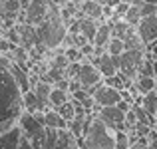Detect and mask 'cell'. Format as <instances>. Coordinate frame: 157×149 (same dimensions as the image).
<instances>
[{
	"mask_svg": "<svg viewBox=\"0 0 157 149\" xmlns=\"http://www.w3.org/2000/svg\"><path fill=\"white\" fill-rule=\"evenodd\" d=\"M22 111V90L16 84L10 68L0 62V133L14 127Z\"/></svg>",
	"mask_w": 157,
	"mask_h": 149,
	"instance_id": "cell-1",
	"label": "cell"
},
{
	"mask_svg": "<svg viewBox=\"0 0 157 149\" xmlns=\"http://www.w3.org/2000/svg\"><path fill=\"white\" fill-rule=\"evenodd\" d=\"M36 30H38L40 42L48 50H58L64 44V38H66V34H68V26H66L64 18H62V14H60V6H58V4L52 2L46 20L40 22L38 26H36Z\"/></svg>",
	"mask_w": 157,
	"mask_h": 149,
	"instance_id": "cell-2",
	"label": "cell"
},
{
	"mask_svg": "<svg viewBox=\"0 0 157 149\" xmlns=\"http://www.w3.org/2000/svg\"><path fill=\"white\" fill-rule=\"evenodd\" d=\"M82 147L84 149H115V131L111 127H107L98 113H94L92 119H90L88 129L84 131Z\"/></svg>",
	"mask_w": 157,
	"mask_h": 149,
	"instance_id": "cell-3",
	"label": "cell"
},
{
	"mask_svg": "<svg viewBox=\"0 0 157 149\" xmlns=\"http://www.w3.org/2000/svg\"><path fill=\"white\" fill-rule=\"evenodd\" d=\"M18 125L22 129L24 137L32 143L34 149H44L46 143V125L30 111H22V115L18 117Z\"/></svg>",
	"mask_w": 157,
	"mask_h": 149,
	"instance_id": "cell-4",
	"label": "cell"
},
{
	"mask_svg": "<svg viewBox=\"0 0 157 149\" xmlns=\"http://www.w3.org/2000/svg\"><path fill=\"white\" fill-rule=\"evenodd\" d=\"M143 58H145L143 48H139V50H125V52L119 56V70H117V74L121 78H127V80L135 82L137 80V70H139V66H141Z\"/></svg>",
	"mask_w": 157,
	"mask_h": 149,
	"instance_id": "cell-5",
	"label": "cell"
},
{
	"mask_svg": "<svg viewBox=\"0 0 157 149\" xmlns=\"http://www.w3.org/2000/svg\"><path fill=\"white\" fill-rule=\"evenodd\" d=\"M52 0H32L18 16V22H26L32 24V26H38L40 22H44L50 12Z\"/></svg>",
	"mask_w": 157,
	"mask_h": 149,
	"instance_id": "cell-6",
	"label": "cell"
},
{
	"mask_svg": "<svg viewBox=\"0 0 157 149\" xmlns=\"http://www.w3.org/2000/svg\"><path fill=\"white\" fill-rule=\"evenodd\" d=\"M98 115H100V117L104 119L105 125L111 127L113 131H117V129L127 131V125H125V113H123V111L119 109L117 105H105V107H101V109L98 111Z\"/></svg>",
	"mask_w": 157,
	"mask_h": 149,
	"instance_id": "cell-7",
	"label": "cell"
},
{
	"mask_svg": "<svg viewBox=\"0 0 157 149\" xmlns=\"http://www.w3.org/2000/svg\"><path fill=\"white\" fill-rule=\"evenodd\" d=\"M135 30H137L139 38H141V42L145 44V46L157 42V14L143 16V18L139 20V24L135 26Z\"/></svg>",
	"mask_w": 157,
	"mask_h": 149,
	"instance_id": "cell-8",
	"label": "cell"
},
{
	"mask_svg": "<svg viewBox=\"0 0 157 149\" xmlns=\"http://www.w3.org/2000/svg\"><path fill=\"white\" fill-rule=\"evenodd\" d=\"M94 66L101 72L104 78H109V76H115L119 70V56H109V54H101V56H90L88 58Z\"/></svg>",
	"mask_w": 157,
	"mask_h": 149,
	"instance_id": "cell-9",
	"label": "cell"
},
{
	"mask_svg": "<svg viewBox=\"0 0 157 149\" xmlns=\"http://www.w3.org/2000/svg\"><path fill=\"white\" fill-rule=\"evenodd\" d=\"M78 80H80L82 88H92V86L100 84L101 80H104V76H101V72L96 68V66L92 64V62L86 58L84 62H82V68H80V74H78Z\"/></svg>",
	"mask_w": 157,
	"mask_h": 149,
	"instance_id": "cell-10",
	"label": "cell"
},
{
	"mask_svg": "<svg viewBox=\"0 0 157 149\" xmlns=\"http://www.w3.org/2000/svg\"><path fill=\"white\" fill-rule=\"evenodd\" d=\"M20 141H22V129L18 123L10 127L8 131L0 133V149H18Z\"/></svg>",
	"mask_w": 157,
	"mask_h": 149,
	"instance_id": "cell-11",
	"label": "cell"
},
{
	"mask_svg": "<svg viewBox=\"0 0 157 149\" xmlns=\"http://www.w3.org/2000/svg\"><path fill=\"white\" fill-rule=\"evenodd\" d=\"M52 149H84V147L70 129H60L58 131V141Z\"/></svg>",
	"mask_w": 157,
	"mask_h": 149,
	"instance_id": "cell-12",
	"label": "cell"
},
{
	"mask_svg": "<svg viewBox=\"0 0 157 149\" xmlns=\"http://www.w3.org/2000/svg\"><path fill=\"white\" fill-rule=\"evenodd\" d=\"M80 10H82V14L88 16V18L105 22L104 20V4H101L100 0H86V2L80 6Z\"/></svg>",
	"mask_w": 157,
	"mask_h": 149,
	"instance_id": "cell-13",
	"label": "cell"
},
{
	"mask_svg": "<svg viewBox=\"0 0 157 149\" xmlns=\"http://www.w3.org/2000/svg\"><path fill=\"white\" fill-rule=\"evenodd\" d=\"M44 125L46 127H52V129H68V121L58 113V109H50L44 111Z\"/></svg>",
	"mask_w": 157,
	"mask_h": 149,
	"instance_id": "cell-14",
	"label": "cell"
},
{
	"mask_svg": "<svg viewBox=\"0 0 157 149\" xmlns=\"http://www.w3.org/2000/svg\"><path fill=\"white\" fill-rule=\"evenodd\" d=\"M109 38H111V20L100 22L98 32H96V38H94V46L96 48H105L107 42H109Z\"/></svg>",
	"mask_w": 157,
	"mask_h": 149,
	"instance_id": "cell-15",
	"label": "cell"
},
{
	"mask_svg": "<svg viewBox=\"0 0 157 149\" xmlns=\"http://www.w3.org/2000/svg\"><path fill=\"white\" fill-rule=\"evenodd\" d=\"M98 26H100V20H94V18H80V34H84L90 42L94 44V38H96V32H98Z\"/></svg>",
	"mask_w": 157,
	"mask_h": 149,
	"instance_id": "cell-16",
	"label": "cell"
},
{
	"mask_svg": "<svg viewBox=\"0 0 157 149\" xmlns=\"http://www.w3.org/2000/svg\"><path fill=\"white\" fill-rule=\"evenodd\" d=\"M123 46H125V50H139V48H145V44L141 42L137 30H135V26H131L129 32L123 36Z\"/></svg>",
	"mask_w": 157,
	"mask_h": 149,
	"instance_id": "cell-17",
	"label": "cell"
},
{
	"mask_svg": "<svg viewBox=\"0 0 157 149\" xmlns=\"http://www.w3.org/2000/svg\"><path fill=\"white\" fill-rule=\"evenodd\" d=\"M70 97H72V94L66 92V90H60L54 86L52 88V94H50V107H54V109H58L60 105H64L66 101H70Z\"/></svg>",
	"mask_w": 157,
	"mask_h": 149,
	"instance_id": "cell-18",
	"label": "cell"
},
{
	"mask_svg": "<svg viewBox=\"0 0 157 149\" xmlns=\"http://www.w3.org/2000/svg\"><path fill=\"white\" fill-rule=\"evenodd\" d=\"M139 103H141V107L149 115H155V111H157V90H151V92L143 94L141 99H139Z\"/></svg>",
	"mask_w": 157,
	"mask_h": 149,
	"instance_id": "cell-19",
	"label": "cell"
},
{
	"mask_svg": "<svg viewBox=\"0 0 157 149\" xmlns=\"http://www.w3.org/2000/svg\"><path fill=\"white\" fill-rule=\"evenodd\" d=\"M135 88H137V92L143 96V94H147V92H151V90L157 88V80L151 78V76H137V80H135Z\"/></svg>",
	"mask_w": 157,
	"mask_h": 149,
	"instance_id": "cell-20",
	"label": "cell"
},
{
	"mask_svg": "<svg viewBox=\"0 0 157 149\" xmlns=\"http://www.w3.org/2000/svg\"><path fill=\"white\" fill-rule=\"evenodd\" d=\"M22 101H24V111L34 113V111L40 109V101H38V97H36V94L32 92V90H28V92L22 94Z\"/></svg>",
	"mask_w": 157,
	"mask_h": 149,
	"instance_id": "cell-21",
	"label": "cell"
},
{
	"mask_svg": "<svg viewBox=\"0 0 157 149\" xmlns=\"http://www.w3.org/2000/svg\"><path fill=\"white\" fill-rule=\"evenodd\" d=\"M129 24L125 22L123 18H115V20H111V36L113 38H121L123 40V36L129 32Z\"/></svg>",
	"mask_w": 157,
	"mask_h": 149,
	"instance_id": "cell-22",
	"label": "cell"
},
{
	"mask_svg": "<svg viewBox=\"0 0 157 149\" xmlns=\"http://www.w3.org/2000/svg\"><path fill=\"white\" fill-rule=\"evenodd\" d=\"M123 20H125L129 26H137L139 20H141V12H139V4H129V8H127L125 16H123Z\"/></svg>",
	"mask_w": 157,
	"mask_h": 149,
	"instance_id": "cell-23",
	"label": "cell"
},
{
	"mask_svg": "<svg viewBox=\"0 0 157 149\" xmlns=\"http://www.w3.org/2000/svg\"><path fill=\"white\" fill-rule=\"evenodd\" d=\"M105 52L109 54V56H121V54L125 52L123 40L121 38H113V36H111L109 42H107V46H105Z\"/></svg>",
	"mask_w": 157,
	"mask_h": 149,
	"instance_id": "cell-24",
	"label": "cell"
},
{
	"mask_svg": "<svg viewBox=\"0 0 157 149\" xmlns=\"http://www.w3.org/2000/svg\"><path fill=\"white\" fill-rule=\"evenodd\" d=\"M58 113H60L62 117L66 119V121H72V119L76 117V107H74L72 97H70V101H66L64 105H60V107H58Z\"/></svg>",
	"mask_w": 157,
	"mask_h": 149,
	"instance_id": "cell-25",
	"label": "cell"
},
{
	"mask_svg": "<svg viewBox=\"0 0 157 149\" xmlns=\"http://www.w3.org/2000/svg\"><path fill=\"white\" fill-rule=\"evenodd\" d=\"M131 141H129V133L123 129L115 131V149H129Z\"/></svg>",
	"mask_w": 157,
	"mask_h": 149,
	"instance_id": "cell-26",
	"label": "cell"
},
{
	"mask_svg": "<svg viewBox=\"0 0 157 149\" xmlns=\"http://www.w3.org/2000/svg\"><path fill=\"white\" fill-rule=\"evenodd\" d=\"M131 107H133L135 115H137V123H145V125H153V123H155L153 121V115H149L141 105H137V103H135V105H131Z\"/></svg>",
	"mask_w": 157,
	"mask_h": 149,
	"instance_id": "cell-27",
	"label": "cell"
},
{
	"mask_svg": "<svg viewBox=\"0 0 157 149\" xmlns=\"http://www.w3.org/2000/svg\"><path fill=\"white\" fill-rule=\"evenodd\" d=\"M66 58H68L70 62H84L86 58H84V54L80 52V48H76V46H70V48H66Z\"/></svg>",
	"mask_w": 157,
	"mask_h": 149,
	"instance_id": "cell-28",
	"label": "cell"
},
{
	"mask_svg": "<svg viewBox=\"0 0 157 149\" xmlns=\"http://www.w3.org/2000/svg\"><path fill=\"white\" fill-rule=\"evenodd\" d=\"M70 66V60L66 58V54H58L54 56V60L50 62V68H60V70H66Z\"/></svg>",
	"mask_w": 157,
	"mask_h": 149,
	"instance_id": "cell-29",
	"label": "cell"
},
{
	"mask_svg": "<svg viewBox=\"0 0 157 149\" xmlns=\"http://www.w3.org/2000/svg\"><path fill=\"white\" fill-rule=\"evenodd\" d=\"M139 12H141V18H143V16H151V14L157 12V6L151 4V2H147V0H143V2L139 4Z\"/></svg>",
	"mask_w": 157,
	"mask_h": 149,
	"instance_id": "cell-30",
	"label": "cell"
},
{
	"mask_svg": "<svg viewBox=\"0 0 157 149\" xmlns=\"http://www.w3.org/2000/svg\"><path fill=\"white\" fill-rule=\"evenodd\" d=\"M125 125H127V127H131V129H133V127L137 125V115H135L133 107H131V109L125 113Z\"/></svg>",
	"mask_w": 157,
	"mask_h": 149,
	"instance_id": "cell-31",
	"label": "cell"
},
{
	"mask_svg": "<svg viewBox=\"0 0 157 149\" xmlns=\"http://www.w3.org/2000/svg\"><path fill=\"white\" fill-rule=\"evenodd\" d=\"M129 149H149V141H147V137H141L137 143H133Z\"/></svg>",
	"mask_w": 157,
	"mask_h": 149,
	"instance_id": "cell-32",
	"label": "cell"
},
{
	"mask_svg": "<svg viewBox=\"0 0 157 149\" xmlns=\"http://www.w3.org/2000/svg\"><path fill=\"white\" fill-rule=\"evenodd\" d=\"M80 52L84 54V58H90V56L94 54V44H92V42H88L86 46H82V48H80Z\"/></svg>",
	"mask_w": 157,
	"mask_h": 149,
	"instance_id": "cell-33",
	"label": "cell"
},
{
	"mask_svg": "<svg viewBox=\"0 0 157 149\" xmlns=\"http://www.w3.org/2000/svg\"><path fill=\"white\" fill-rule=\"evenodd\" d=\"M119 2H123V0H105L104 4H107V6H111V8H113V6H117Z\"/></svg>",
	"mask_w": 157,
	"mask_h": 149,
	"instance_id": "cell-34",
	"label": "cell"
},
{
	"mask_svg": "<svg viewBox=\"0 0 157 149\" xmlns=\"http://www.w3.org/2000/svg\"><path fill=\"white\" fill-rule=\"evenodd\" d=\"M100 2H101V4H104V2H105V0H100Z\"/></svg>",
	"mask_w": 157,
	"mask_h": 149,
	"instance_id": "cell-35",
	"label": "cell"
},
{
	"mask_svg": "<svg viewBox=\"0 0 157 149\" xmlns=\"http://www.w3.org/2000/svg\"><path fill=\"white\" fill-rule=\"evenodd\" d=\"M155 56H157V48H155Z\"/></svg>",
	"mask_w": 157,
	"mask_h": 149,
	"instance_id": "cell-36",
	"label": "cell"
},
{
	"mask_svg": "<svg viewBox=\"0 0 157 149\" xmlns=\"http://www.w3.org/2000/svg\"><path fill=\"white\" fill-rule=\"evenodd\" d=\"M155 62H157V56H155Z\"/></svg>",
	"mask_w": 157,
	"mask_h": 149,
	"instance_id": "cell-37",
	"label": "cell"
},
{
	"mask_svg": "<svg viewBox=\"0 0 157 149\" xmlns=\"http://www.w3.org/2000/svg\"><path fill=\"white\" fill-rule=\"evenodd\" d=\"M155 14H157V12H155Z\"/></svg>",
	"mask_w": 157,
	"mask_h": 149,
	"instance_id": "cell-38",
	"label": "cell"
}]
</instances>
